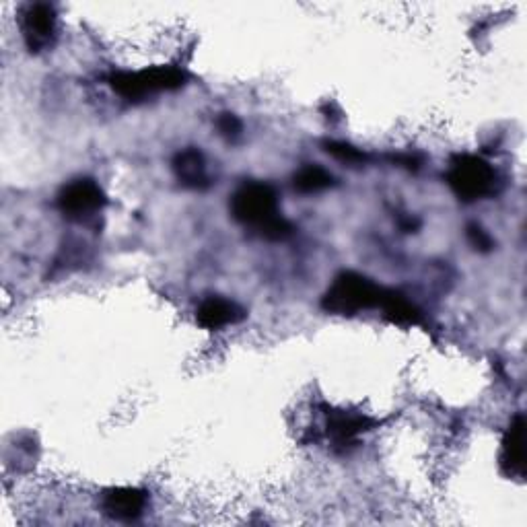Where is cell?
Returning a JSON list of instances; mask_svg holds the SVG:
<instances>
[{"label": "cell", "mask_w": 527, "mask_h": 527, "mask_svg": "<svg viewBox=\"0 0 527 527\" xmlns=\"http://www.w3.org/2000/svg\"><path fill=\"white\" fill-rule=\"evenodd\" d=\"M231 215L268 241H283L293 235V225L278 215L276 190L264 182L243 184L231 198Z\"/></svg>", "instance_id": "1"}, {"label": "cell", "mask_w": 527, "mask_h": 527, "mask_svg": "<svg viewBox=\"0 0 527 527\" xmlns=\"http://www.w3.org/2000/svg\"><path fill=\"white\" fill-rule=\"evenodd\" d=\"M383 287L357 272H342L322 297V309L332 315H357L361 311L379 307Z\"/></svg>", "instance_id": "2"}, {"label": "cell", "mask_w": 527, "mask_h": 527, "mask_svg": "<svg viewBox=\"0 0 527 527\" xmlns=\"http://www.w3.org/2000/svg\"><path fill=\"white\" fill-rule=\"evenodd\" d=\"M186 70L178 66H153L138 73H114L110 87L128 101H140L149 95L175 91L186 85Z\"/></svg>", "instance_id": "3"}, {"label": "cell", "mask_w": 527, "mask_h": 527, "mask_svg": "<svg viewBox=\"0 0 527 527\" xmlns=\"http://www.w3.org/2000/svg\"><path fill=\"white\" fill-rule=\"evenodd\" d=\"M447 184L460 200L476 202L495 194L497 173L490 163L476 155H458L449 163Z\"/></svg>", "instance_id": "4"}, {"label": "cell", "mask_w": 527, "mask_h": 527, "mask_svg": "<svg viewBox=\"0 0 527 527\" xmlns=\"http://www.w3.org/2000/svg\"><path fill=\"white\" fill-rule=\"evenodd\" d=\"M105 204H108V198H105L101 186L87 178L70 182L58 194L60 213L75 221L93 217Z\"/></svg>", "instance_id": "5"}, {"label": "cell", "mask_w": 527, "mask_h": 527, "mask_svg": "<svg viewBox=\"0 0 527 527\" xmlns=\"http://www.w3.org/2000/svg\"><path fill=\"white\" fill-rule=\"evenodd\" d=\"M23 38L31 52H42L54 40L56 13L50 5L35 3L23 13Z\"/></svg>", "instance_id": "6"}, {"label": "cell", "mask_w": 527, "mask_h": 527, "mask_svg": "<svg viewBox=\"0 0 527 527\" xmlns=\"http://www.w3.org/2000/svg\"><path fill=\"white\" fill-rule=\"evenodd\" d=\"M103 513L110 515L112 519L120 521H132L143 515L147 507V495L143 490L132 488V486H118L105 490L101 499Z\"/></svg>", "instance_id": "7"}, {"label": "cell", "mask_w": 527, "mask_h": 527, "mask_svg": "<svg viewBox=\"0 0 527 527\" xmlns=\"http://www.w3.org/2000/svg\"><path fill=\"white\" fill-rule=\"evenodd\" d=\"M501 470L511 478L525 474V418L517 414L501 443Z\"/></svg>", "instance_id": "8"}, {"label": "cell", "mask_w": 527, "mask_h": 527, "mask_svg": "<svg viewBox=\"0 0 527 527\" xmlns=\"http://www.w3.org/2000/svg\"><path fill=\"white\" fill-rule=\"evenodd\" d=\"M196 320L204 330H223L245 320V311L229 299L208 297L196 309Z\"/></svg>", "instance_id": "9"}, {"label": "cell", "mask_w": 527, "mask_h": 527, "mask_svg": "<svg viewBox=\"0 0 527 527\" xmlns=\"http://www.w3.org/2000/svg\"><path fill=\"white\" fill-rule=\"evenodd\" d=\"M373 427V420L365 414L357 412H332L328 416L326 433L332 439L334 447L340 451H346L353 443H357L359 435L369 431Z\"/></svg>", "instance_id": "10"}, {"label": "cell", "mask_w": 527, "mask_h": 527, "mask_svg": "<svg viewBox=\"0 0 527 527\" xmlns=\"http://www.w3.org/2000/svg\"><path fill=\"white\" fill-rule=\"evenodd\" d=\"M173 173L175 178L180 180V184L190 190H206L210 186L206 159L198 149H186L175 155Z\"/></svg>", "instance_id": "11"}, {"label": "cell", "mask_w": 527, "mask_h": 527, "mask_svg": "<svg viewBox=\"0 0 527 527\" xmlns=\"http://www.w3.org/2000/svg\"><path fill=\"white\" fill-rule=\"evenodd\" d=\"M385 320H390L396 326H420L423 324V311H420L412 301H408L402 293L385 289L379 303Z\"/></svg>", "instance_id": "12"}, {"label": "cell", "mask_w": 527, "mask_h": 527, "mask_svg": "<svg viewBox=\"0 0 527 527\" xmlns=\"http://www.w3.org/2000/svg\"><path fill=\"white\" fill-rule=\"evenodd\" d=\"M293 186L301 194H318L334 186V178L330 171L320 165H305L295 173Z\"/></svg>", "instance_id": "13"}, {"label": "cell", "mask_w": 527, "mask_h": 527, "mask_svg": "<svg viewBox=\"0 0 527 527\" xmlns=\"http://www.w3.org/2000/svg\"><path fill=\"white\" fill-rule=\"evenodd\" d=\"M324 147L334 159L348 163V165H359L367 161V155L361 149L348 145V143H336V140H330V143H326Z\"/></svg>", "instance_id": "14"}, {"label": "cell", "mask_w": 527, "mask_h": 527, "mask_svg": "<svg viewBox=\"0 0 527 527\" xmlns=\"http://www.w3.org/2000/svg\"><path fill=\"white\" fill-rule=\"evenodd\" d=\"M468 241L472 243V248H476L478 252H490L493 250V237H490L482 227L478 225H470L468 227Z\"/></svg>", "instance_id": "15"}, {"label": "cell", "mask_w": 527, "mask_h": 527, "mask_svg": "<svg viewBox=\"0 0 527 527\" xmlns=\"http://www.w3.org/2000/svg\"><path fill=\"white\" fill-rule=\"evenodd\" d=\"M217 126H219V130H221V134H223L225 138H231V140L237 138V136L241 134V130H243L239 118L233 116V114H223V116L219 118Z\"/></svg>", "instance_id": "16"}]
</instances>
